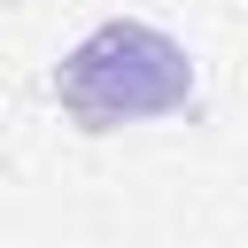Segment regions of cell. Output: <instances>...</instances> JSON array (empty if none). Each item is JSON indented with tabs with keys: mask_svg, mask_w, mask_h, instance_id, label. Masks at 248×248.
<instances>
[{
	"mask_svg": "<svg viewBox=\"0 0 248 248\" xmlns=\"http://www.w3.org/2000/svg\"><path fill=\"white\" fill-rule=\"evenodd\" d=\"M54 101L85 132H116V124H140V116H178L194 101V62L170 31L116 16V23H101L93 39H78L62 54Z\"/></svg>",
	"mask_w": 248,
	"mask_h": 248,
	"instance_id": "cell-1",
	"label": "cell"
}]
</instances>
